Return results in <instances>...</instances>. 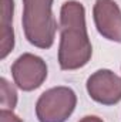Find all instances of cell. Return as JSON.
I'll return each instance as SVG.
<instances>
[{
    "label": "cell",
    "mask_w": 121,
    "mask_h": 122,
    "mask_svg": "<svg viewBox=\"0 0 121 122\" xmlns=\"http://www.w3.org/2000/svg\"><path fill=\"white\" fill-rule=\"evenodd\" d=\"M59 65L64 71L83 68L93 56V46L87 33L86 9L80 1H64L60 10Z\"/></svg>",
    "instance_id": "1"
},
{
    "label": "cell",
    "mask_w": 121,
    "mask_h": 122,
    "mask_svg": "<svg viewBox=\"0 0 121 122\" xmlns=\"http://www.w3.org/2000/svg\"><path fill=\"white\" fill-rule=\"evenodd\" d=\"M54 0H23L22 24L24 36L31 46L49 50L54 44L57 20L53 14Z\"/></svg>",
    "instance_id": "2"
},
{
    "label": "cell",
    "mask_w": 121,
    "mask_h": 122,
    "mask_svg": "<svg viewBox=\"0 0 121 122\" xmlns=\"http://www.w3.org/2000/svg\"><path fill=\"white\" fill-rule=\"evenodd\" d=\"M77 95L70 87H53L44 91L36 104L38 122H66L74 112Z\"/></svg>",
    "instance_id": "3"
},
{
    "label": "cell",
    "mask_w": 121,
    "mask_h": 122,
    "mask_svg": "<svg viewBox=\"0 0 121 122\" xmlns=\"http://www.w3.org/2000/svg\"><path fill=\"white\" fill-rule=\"evenodd\" d=\"M11 75L14 84L22 91H34L40 88L47 78V64L38 56L24 53L13 62Z\"/></svg>",
    "instance_id": "4"
},
{
    "label": "cell",
    "mask_w": 121,
    "mask_h": 122,
    "mask_svg": "<svg viewBox=\"0 0 121 122\" xmlns=\"http://www.w3.org/2000/svg\"><path fill=\"white\" fill-rule=\"evenodd\" d=\"M87 92L101 105H116L121 101V78L111 70H98L87 80Z\"/></svg>",
    "instance_id": "5"
},
{
    "label": "cell",
    "mask_w": 121,
    "mask_h": 122,
    "mask_svg": "<svg viewBox=\"0 0 121 122\" xmlns=\"http://www.w3.org/2000/svg\"><path fill=\"white\" fill-rule=\"evenodd\" d=\"M93 17L97 31L107 40L121 43V9L114 0H95Z\"/></svg>",
    "instance_id": "6"
},
{
    "label": "cell",
    "mask_w": 121,
    "mask_h": 122,
    "mask_svg": "<svg viewBox=\"0 0 121 122\" xmlns=\"http://www.w3.org/2000/svg\"><path fill=\"white\" fill-rule=\"evenodd\" d=\"M3 16H1V43H0V58L4 60L14 48V33H13V11L14 0H1Z\"/></svg>",
    "instance_id": "7"
},
{
    "label": "cell",
    "mask_w": 121,
    "mask_h": 122,
    "mask_svg": "<svg viewBox=\"0 0 121 122\" xmlns=\"http://www.w3.org/2000/svg\"><path fill=\"white\" fill-rule=\"evenodd\" d=\"M0 102L3 108H9L11 111L17 105V92L14 87L10 85L9 81L3 77L0 78Z\"/></svg>",
    "instance_id": "8"
},
{
    "label": "cell",
    "mask_w": 121,
    "mask_h": 122,
    "mask_svg": "<svg viewBox=\"0 0 121 122\" xmlns=\"http://www.w3.org/2000/svg\"><path fill=\"white\" fill-rule=\"evenodd\" d=\"M0 122H23L11 109L1 108L0 111Z\"/></svg>",
    "instance_id": "9"
},
{
    "label": "cell",
    "mask_w": 121,
    "mask_h": 122,
    "mask_svg": "<svg viewBox=\"0 0 121 122\" xmlns=\"http://www.w3.org/2000/svg\"><path fill=\"white\" fill-rule=\"evenodd\" d=\"M78 122H104L101 118H98V117H95V115H87V117H84V118H81Z\"/></svg>",
    "instance_id": "10"
}]
</instances>
